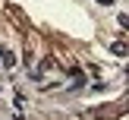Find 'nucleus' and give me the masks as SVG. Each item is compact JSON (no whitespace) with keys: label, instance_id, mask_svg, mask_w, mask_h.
<instances>
[{"label":"nucleus","instance_id":"nucleus-1","mask_svg":"<svg viewBox=\"0 0 129 120\" xmlns=\"http://www.w3.org/2000/svg\"><path fill=\"white\" fill-rule=\"evenodd\" d=\"M13 63H16V57H13L10 51H3V66H13Z\"/></svg>","mask_w":129,"mask_h":120},{"label":"nucleus","instance_id":"nucleus-2","mask_svg":"<svg viewBox=\"0 0 129 120\" xmlns=\"http://www.w3.org/2000/svg\"><path fill=\"white\" fill-rule=\"evenodd\" d=\"M126 51H129V47H126L123 41H117V44H113V54H126Z\"/></svg>","mask_w":129,"mask_h":120},{"label":"nucleus","instance_id":"nucleus-3","mask_svg":"<svg viewBox=\"0 0 129 120\" xmlns=\"http://www.w3.org/2000/svg\"><path fill=\"white\" fill-rule=\"evenodd\" d=\"M120 25H123V29H129V16H126V13L120 16Z\"/></svg>","mask_w":129,"mask_h":120},{"label":"nucleus","instance_id":"nucleus-4","mask_svg":"<svg viewBox=\"0 0 129 120\" xmlns=\"http://www.w3.org/2000/svg\"><path fill=\"white\" fill-rule=\"evenodd\" d=\"M98 3H101V6H113V0H98Z\"/></svg>","mask_w":129,"mask_h":120}]
</instances>
